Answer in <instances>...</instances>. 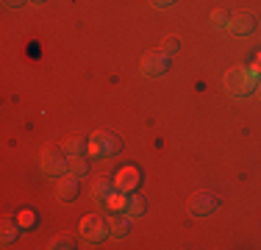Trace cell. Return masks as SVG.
<instances>
[{
	"mask_svg": "<svg viewBox=\"0 0 261 250\" xmlns=\"http://www.w3.org/2000/svg\"><path fill=\"white\" fill-rule=\"evenodd\" d=\"M258 78H261V72L256 67H236V70H231L225 75V89H228V95H233V97H245L256 89Z\"/></svg>",
	"mask_w": 261,
	"mask_h": 250,
	"instance_id": "obj_1",
	"label": "cell"
},
{
	"mask_svg": "<svg viewBox=\"0 0 261 250\" xmlns=\"http://www.w3.org/2000/svg\"><path fill=\"white\" fill-rule=\"evenodd\" d=\"M120 153V139L111 131H95L86 139V156L92 159H114Z\"/></svg>",
	"mask_w": 261,
	"mask_h": 250,
	"instance_id": "obj_2",
	"label": "cell"
},
{
	"mask_svg": "<svg viewBox=\"0 0 261 250\" xmlns=\"http://www.w3.org/2000/svg\"><path fill=\"white\" fill-rule=\"evenodd\" d=\"M39 170L45 178H61L70 172V156L64 150H45L39 161Z\"/></svg>",
	"mask_w": 261,
	"mask_h": 250,
	"instance_id": "obj_3",
	"label": "cell"
},
{
	"mask_svg": "<svg viewBox=\"0 0 261 250\" xmlns=\"http://www.w3.org/2000/svg\"><path fill=\"white\" fill-rule=\"evenodd\" d=\"M106 236H109V220H103L97 214H89L81 220V239L86 245H100Z\"/></svg>",
	"mask_w": 261,
	"mask_h": 250,
	"instance_id": "obj_4",
	"label": "cell"
},
{
	"mask_svg": "<svg viewBox=\"0 0 261 250\" xmlns=\"http://www.w3.org/2000/svg\"><path fill=\"white\" fill-rule=\"evenodd\" d=\"M170 67H172V56L167 53V50H156V53H147L145 59H142L139 70H142V75H147V78H159V75H164Z\"/></svg>",
	"mask_w": 261,
	"mask_h": 250,
	"instance_id": "obj_5",
	"label": "cell"
},
{
	"mask_svg": "<svg viewBox=\"0 0 261 250\" xmlns=\"http://www.w3.org/2000/svg\"><path fill=\"white\" fill-rule=\"evenodd\" d=\"M139 184H142V172H139V167H134V164L122 167V170L114 175V189L125 192V195H134V192L139 189Z\"/></svg>",
	"mask_w": 261,
	"mask_h": 250,
	"instance_id": "obj_6",
	"label": "cell"
},
{
	"mask_svg": "<svg viewBox=\"0 0 261 250\" xmlns=\"http://www.w3.org/2000/svg\"><path fill=\"white\" fill-rule=\"evenodd\" d=\"M78 192H81L78 175L67 172V175H61V178H56V197H59V200H64V203H72V200L78 197Z\"/></svg>",
	"mask_w": 261,
	"mask_h": 250,
	"instance_id": "obj_7",
	"label": "cell"
},
{
	"mask_svg": "<svg viewBox=\"0 0 261 250\" xmlns=\"http://www.w3.org/2000/svg\"><path fill=\"white\" fill-rule=\"evenodd\" d=\"M217 206H220L217 195L200 192V195H195V197L189 200V214H192V217H208L211 211H217Z\"/></svg>",
	"mask_w": 261,
	"mask_h": 250,
	"instance_id": "obj_8",
	"label": "cell"
},
{
	"mask_svg": "<svg viewBox=\"0 0 261 250\" xmlns=\"http://www.w3.org/2000/svg\"><path fill=\"white\" fill-rule=\"evenodd\" d=\"M228 31L236 34V36H250L253 31H256V17L253 14H236V17H231Z\"/></svg>",
	"mask_w": 261,
	"mask_h": 250,
	"instance_id": "obj_9",
	"label": "cell"
},
{
	"mask_svg": "<svg viewBox=\"0 0 261 250\" xmlns=\"http://www.w3.org/2000/svg\"><path fill=\"white\" fill-rule=\"evenodd\" d=\"M111 192H114V178H97L95 184H92V200H95L97 206H106V200L111 197Z\"/></svg>",
	"mask_w": 261,
	"mask_h": 250,
	"instance_id": "obj_10",
	"label": "cell"
},
{
	"mask_svg": "<svg viewBox=\"0 0 261 250\" xmlns=\"http://www.w3.org/2000/svg\"><path fill=\"white\" fill-rule=\"evenodd\" d=\"M20 231H22L20 222L3 220V228H0V242H3V245H14V242L20 239Z\"/></svg>",
	"mask_w": 261,
	"mask_h": 250,
	"instance_id": "obj_11",
	"label": "cell"
},
{
	"mask_svg": "<svg viewBox=\"0 0 261 250\" xmlns=\"http://www.w3.org/2000/svg\"><path fill=\"white\" fill-rule=\"evenodd\" d=\"M145 197H139V195H128V206H125V211L122 214L128 217V220H139L142 214H145Z\"/></svg>",
	"mask_w": 261,
	"mask_h": 250,
	"instance_id": "obj_12",
	"label": "cell"
},
{
	"mask_svg": "<svg viewBox=\"0 0 261 250\" xmlns=\"http://www.w3.org/2000/svg\"><path fill=\"white\" fill-rule=\"evenodd\" d=\"M130 222L134 220H128L125 214L122 217H109V236H125L130 231Z\"/></svg>",
	"mask_w": 261,
	"mask_h": 250,
	"instance_id": "obj_13",
	"label": "cell"
},
{
	"mask_svg": "<svg viewBox=\"0 0 261 250\" xmlns=\"http://www.w3.org/2000/svg\"><path fill=\"white\" fill-rule=\"evenodd\" d=\"M61 150H64L70 159H75V156H84V153H86V139H81V136H75V139H67L64 145H61Z\"/></svg>",
	"mask_w": 261,
	"mask_h": 250,
	"instance_id": "obj_14",
	"label": "cell"
},
{
	"mask_svg": "<svg viewBox=\"0 0 261 250\" xmlns=\"http://www.w3.org/2000/svg\"><path fill=\"white\" fill-rule=\"evenodd\" d=\"M106 206H109L111 211H125V206H128V195L125 192H111V197L106 200Z\"/></svg>",
	"mask_w": 261,
	"mask_h": 250,
	"instance_id": "obj_15",
	"label": "cell"
},
{
	"mask_svg": "<svg viewBox=\"0 0 261 250\" xmlns=\"http://www.w3.org/2000/svg\"><path fill=\"white\" fill-rule=\"evenodd\" d=\"M208 22H211V28L222 31V28H228V25H231V17H228L225 11H222V9H217V11H211Z\"/></svg>",
	"mask_w": 261,
	"mask_h": 250,
	"instance_id": "obj_16",
	"label": "cell"
},
{
	"mask_svg": "<svg viewBox=\"0 0 261 250\" xmlns=\"http://www.w3.org/2000/svg\"><path fill=\"white\" fill-rule=\"evenodd\" d=\"M70 172L78 175V178H84V175L89 172V161H86L84 156H75V159H70Z\"/></svg>",
	"mask_w": 261,
	"mask_h": 250,
	"instance_id": "obj_17",
	"label": "cell"
},
{
	"mask_svg": "<svg viewBox=\"0 0 261 250\" xmlns=\"http://www.w3.org/2000/svg\"><path fill=\"white\" fill-rule=\"evenodd\" d=\"M50 247L53 250H70L72 239H70V236H56V239H50Z\"/></svg>",
	"mask_w": 261,
	"mask_h": 250,
	"instance_id": "obj_18",
	"label": "cell"
},
{
	"mask_svg": "<svg viewBox=\"0 0 261 250\" xmlns=\"http://www.w3.org/2000/svg\"><path fill=\"white\" fill-rule=\"evenodd\" d=\"M34 220H36V217H34V211H22V214L17 217V222H20L22 228H31V225H34Z\"/></svg>",
	"mask_w": 261,
	"mask_h": 250,
	"instance_id": "obj_19",
	"label": "cell"
},
{
	"mask_svg": "<svg viewBox=\"0 0 261 250\" xmlns=\"http://www.w3.org/2000/svg\"><path fill=\"white\" fill-rule=\"evenodd\" d=\"M172 3H175V0H150L153 9H170Z\"/></svg>",
	"mask_w": 261,
	"mask_h": 250,
	"instance_id": "obj_20",
	"label": "cell"
},
{
	"mask_svg": "<svg viewBox=\"0 0 261 250\" xmlns=\"http://www.w3.org/2000/svg\"><path fill=\"white\" fill-rule=\"evenodd\" d=\"M164 50H167V53H178V42H164Z\"/></svg>",
	"mask_w": 261,
	"mask_h": 250,
	"instance_id": "obj_21",
	"label": "cell"
},
{
	"mask_svg": "<svg viewBox=\"0 0 261 250\" xmlns=\"http://www.w3.org/2000/svg\"><path fill=\"white\" fill-rule=\"evenodd\" d=\"M6 6H9V9H20L22 3H25V0H3Z\"/></svg>",
	"mask_w": 261,
	"mask_h": 250,
	"instance_id": "obj_22",
	"label": "cell"
},
{
	"mask_svg": "<svg viewBox=\"0 0 261 250\" xmlns=\"http://www.w3.org/2000/svg\"><path fill=\"white\" fill-rule=\"evenodd\" d=\"M253 92H256V97H258V100H261V78H258V81H256V89H253Z\"/></svg>",
	"mask_w": 261,
	"mask_h": 250,
	"instance_id": "obj_23",
	"label": "cell"
},
{
	"mask_svg": "<svg viewBox=\"0 0 261 250\" xmlns=\"http://www.w3.org/2000/svg\"><path fill=\"white\" fill-rule=\"evenodd\" d=\"M28 3H34V6H39V3H45V0H28Z\"/></svg>",
	"mask_w": 261,
	"mask_h": 250,
	"instance_id": "obj_24",
	"label": "cell"
}]
</instances>
